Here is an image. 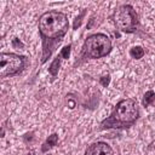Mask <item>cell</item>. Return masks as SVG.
Wrapping results in <instances>:
<instances>
[{
	"mask_svg": "<svg viewBox=\"0 0 155 155\" xmlns=\"http://www.w3.org/2000/svg\"><path fill=\"white\" fill-rule=\"evenodd\" d=\"M69 22L63 12L48 11L41 15L39 19V30L44 38V44L46 41L58 42L68 31Z\"/></svg>",
	"mask_w": 155,
	"mask_h": 155,
	"instance_id": "cell-1",
	"label": "cell"
},
{
	"mask_svg": "<svg viewBox=\"0 0 155 155\" xmlns=\"http://www.w3.org/2000/svg\"><path fill=\"white\" fill-rule=\"evenodd\" d=\"M138 116H139V110H138L137 103L133 99L126 98V99L120 101L116 104L110 116L102 122V127L103 128L127 127L134 124Z\"/></svg>",
	"mask_w": 155,
	"mask_h": 155,
	"instance_id": "cell-2",
	"label": "cell"
},
{
	"mask_svg": "<svg viewBox=\"0 0 155 155\" xmlns=\"http://www.w3.org/2000/svg\"><path fill=\"white\" fill-rule=\"evenodd\" d=\"M111 51L110 39L102 33L93 34L85 40L82 46L81 57L84 58H101Z\"/></svg>",
	"mask_w": 155,
	"mask_h": 155,
	"instance_id": "cell-3",
	"label": "cell"
},
{
	"mask_svg": "<svg viewBox=\"0 0 155 155\" xmlns=\"http://www.w3.org/2000/svg\"><path fill=\"white\" fill-rule=\"evenodd\" d=\"M25 65V57L16 53L0 54V76L6 78L16 75L23 70Z\"/></svg>",
	"mask_w": 155,
	"mask_h": 155,
	"instance_id": "cell-4",
	"label": "cell"
},
{
	"mask_svg": "<svg viewBox=\"0 0 155 155\" xmlns=\"http://www.w3.org/2000/svg\"><path fill=\"white\" fill-rule=\"evenodd\" d=\"M114 21L116 27L125 33H131L137 27V16L131 5L120 6L115 11Z\"/></svg>",
	"mask_w": 155,
	"mask_h": 155,
	"instance_id": "cell-5",
	"label": "cell"
},
{
	"mask_svg": "<svg viewBox=\"0 0 155 155\" xmlns=\"http://www.w3.org/2000/svg\"><path fill=\"white\" fill-rule=\"evenodd\" d=\"M85 155H114V151L109 144L104 142H97L86 149Z\"/></svg>",
	"mask_w": 155,
	"mask_h": 155,
	"instance_id": "cell-6",
	"label": "cell"
},
{
	"mask_svg": "<svg viewBox=\"0 0 155 155\" xmlns=\"http://www.w3.org/2000/svg\"><path fill=\"white\" fill-rule=\"evenodd\" d=\"M57 142H58V136H57L56 133L51 134V136L47 138V140H46V143H45V147H42V151H46L47 148L54 147V145L57 144Z\"/></svg>",
	"mask_w": 155,
	"mask_h": 155,
	"instance_id": "cell-7",
	"label": "cell"
},
{
	"mask_svg": "<svg viewBox=\"0 0 155 155\" xmlns=\"http://www.w3.org/2000/svg\"><path fill=\"white\" fill-rule=\"evenodd\" d=\"M154 101H155V93H154V91L145 92L144 98H143V105L144 107H149L150 104H153Z\"/></svg>",
	"mask_w": 155,
	"mask_h": 155,
	"instance_id": "cell-8",
	"label": "cell"
},
{
	"mask_svg": "<svg viewBox=\"0 0 155 155\" xmlns=\"http://www.w3.org/2000/svg\"><path fill=\"white\" fill-rule=\"evenodd\" d=\"M130 54L132 58H142L144 56V50L140 47V46H134L130 50Z\"/></svg>",
	"mask_w": 155,
	"mask_h": 155,
	"instance_id": "cell-9",
	"label": "cell"
},
{
	"mask_svg": "<svg viewBox=\"0 0 155 155\" xmlns=\"http://www.w3.org/2000/svg\"><path fill=\"white\" fill-rule=\"evenodd\" d=\"M61 56H58L53 62H52V64L50 65V68H48V70H50V73L53 75V76H56L57 75V73H58V67H59V63H61Z\"/></svg>",
	"mask_w": 155,
	"mask_h": 155,
	"instance_id": "cell-10",
	"label": "cell"
},
{
	"mask_svg": "<svg viewBox=\"0 0 155 155\" xmlns=\"http://www.w3.org/2000/svg\"><path fill=\"white\" fill-rule=\"evenodd\" d=\"M69 53H70V45L63 47L62 51H61V53H59V56H61L62 58H68V57H69Z\"/></svg>",
	"mask_w": 155,
	"mask_h": 155,
	"instance_id": "cell-11",
	"label": "cell"
},
{
	"mask_svg": "<svg viewBox=\"0 0 155 155\" xmlns=\"http://www.w3.org/2000/svg\"><path fill=\"white\" fill-rule=\"evenodd\" d=\"M109 81H110V76H109V75H107V76H103V78L101 79V84H102L103 86H108Z\"/></svg>",
	"mask_w": 155,
	"mask_h": 155,
	"instance_id": "cell-12",
	"label": "cell"
}]
</instances>
